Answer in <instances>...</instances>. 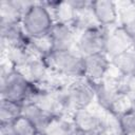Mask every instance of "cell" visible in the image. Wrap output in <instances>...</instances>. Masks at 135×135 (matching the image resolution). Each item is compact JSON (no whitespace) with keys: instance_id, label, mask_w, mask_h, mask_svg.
Wrapping results in <instances>:
<instances>
[{"instance_id":"cell-6","label":"cell","mask_w":135,"mask_h":135,"mask_svg":"<svg viewBox=\"0 0 135 135\" xmlns=\"http://www.w3.org/2000/svg\"><path fill=\"white\" fill-rule=\"evenodd\" d=\"M111 66V60L105 53L84 57V78L92 84L102 81Z\"/></svg>"},{"instance_id":"cell-13","label":"cell","mask_w":135,"mask_h":135,"mask_svg":"<svg viewBox=\"0 0 135 135\" xmlns=\"http://www.w3.org/2000/svg\"><path fill=\"white\" fill-rule=\"evenodd\" d=\"M74 126L70 120L64 118L63 114L53 116L40 135H72Z\"/></svg>"},{"instance_id":"cell-18","label":"cell","mask_w":135,"mask_h":135,"mask_svg":"<svg viewBox=\"0 0 135 135\" xmlns=\"http://www.w3.org/2000/svg\"><path fill=\"white\" fill-rule=\"evenodd\" d=\"M99 135H118V134H117V132H116V131L112 130L110 127H108V126H107V127L101 131V133H100Z\"/></svg>"},{"instance_id":"cell-14","label":"cell","mask_w":135,"mask_h":135,"mask_svg":"<svg viewBox=\"0 0 135 135\" xmlns=\"http://www.w3.org/2000/svg\"><path fill=\"white\" fill-rule=\"evenodd\" d=\"M23 105L9 101L7 99H0V127H6L13 123L22 115Z\"/></svg>"},{"instance_id":"cell-1","label":"cell","mask_w":135,"mask_h":135,"mask_svg":"<svg viewBox=\"0 0 135 135\" xmlns=\"http://www.w3.org/2000/svg\"><path fill=\"white\" fill-rule=\"evenodd\" d=\"M39 85L31 82L21 72L14 69L1 73V98L9 101L24 104L26 103L38 91Z\"/></svg>"},{"instance_id":"cell-9","label":"cell","mask_w":135,"mask_h":135,"mask_svg":"<svg viewBox=\"0 0 135 135\" xmlns=\"http://www.w3.org/2000/svg\"><path fill=\"white\" fill-rule=\"evenodd\" d=\"M90 7L99 25L109 27L114 25L118 19L117 5L112 0H95L91 1Z\"/></svg>"},{"instance_id":"cell-17","label":"cell","mask_w":135,"mask_h":135,"mask_svg":"<svg viewBox=\"0 0 135 135\" xmlns=\"http://www.w3.org/2000/svg\"><path fill=\"white\" fill-rule=\"evenodd\" d=\"M102 130L103 129H101V130H95V131H81V130H78V129H75L74 128L72 135H99Z\"/></svg>"},{"instance_id":"cell-15","label":"cell","mask_w":135,"mask_h":135,"mask_svg":"<svg viewBox=\"0 0 135 135\" xmlns=\"http://www.w3.org/2000/svg\"><path fill=\"white\" fill-rule=\"evenodd\" d=\"M120 135H135V105L121 112L117 117Z\"/></svg>"},{"instance_id":"cell-7","label":"cell","mask_w":135,"mask_h":135,"mask_svg":"<svg viewBox=\"0 0 135 135\" xmlns=\"http://www.w3.org/2000/svg\"><path fill=\"white\" fill-rule=\"evenodd\" d=\"M49 35L53 43V51H69L76 47V30L72 24L55 22Z\"/></svg>"},{"instance_id":"cell-10","label":"cell","mask_w":135,"mask_h":135,"mask_svg":"<svg viewBox=\"0 0 135 135\" xmlns=\"http://www.w3.org/2000/svg\"><path fill=\"white\" fill-rule=\"evenodd\" d=\"M71 121L75 129L81 131H95L104 129L107 126L96 114L89 109L75 110L71 114Z\"/></svg>"},{"instance_id":"cell-4","label":"cell","mask_w":135,"mask_h":135,"mask_svg":"<svg viewBox=\"0 0 135 135\" xmlns=\"http://www.w3.org/2000/svg\"><path fill=\"white\" fill-rule=\"evenodd\" d=\"M95 99V90L85 78L75 79L65 88L63 98V110H70L71 114L75 110L88 109Z\"/></svg>"},{"instance_id":"cell-8","label":"cell","mask_w":135,"mask_h":135,"mask_svg":"<svg viewBox=\"0 0 135 135\" xmlns=\"http://www.w3.org/2000/svg\"><path fill=\"white\" fill-rule=\"evenodd\" d=\"M134 47L135 40L121 25L115 27L111 33H109L105 54L110 58V60L113 57Z\"/></svg>"},{"instance_id":"cell-19","label":"cell","mask_w":135,"mask_h":135,"mask_svg":"<svg viewBox=\"0 0 135 135\" xmlns=\"http://www.w3.org/2000/svg\"><path fill=\"white\" fill-rule=\"evenodd\" d=\"M133 77H134V78H135V73H134V74H133Z\"/></svg>"},{"instance_id":"cell-5","label":"cell","mask_w":135,"mask_h":135,"mask_svg":"<svg viewBox=\"0 0 135 135\" xmlns=\"http://www.w3.org/2000/svg\"><path fill=\"white\" fill-rule=\"evenodd\" d=\"M108 27L97 25L81 31L76 41V51L83 57L105 53L109 37Z\"/></svg>"},{"instance_id":"cell-11","label":"cell","mask_w":135,"mask_h":135,"mask_svg":"<svg viewBox=\"0 0 135 135\" xmlns=\"http://www.w3.org/2000/svg\"><path fill=\"white\" fill-rule=\"evenodd\" d=\"M22 115L25 116L36 127L39 134L44 130V128L47 126V123L53 118V116H55V114H52V113L45 111L38 104L31 102V101L23 104Z\"/></svg>"},{"instance_id":"cell-2","label":"cell","mask_w":135,"mask_h":135,"mask_svg":"<svg viewBox=\"0 0 135 135\" xmlns=\"http://www.w3.org/2000/svg\"><path fill=\"white\" fill-rule=\"evenodd\" d=\"M51 72L73 79L84 78V57L75 49L69 51H53L43 57Z\"/></svg>"},{"instance_id":"cell-3","label":"cell","mask_w":135,"mask_h":135,"mask_svg":"<svg viewBox=\"0 0 135 135\" xmlns=\"http://www.w3.org/2000/svg\"><path fill=\"white\" fill-rule=\"evenodd\" d=\"M55 20L43 4V2H33L23 13L21 25L28 38L43 37L50 34Z\"/></svg>"},{"instance_id":"cell-12","label":"cell","mask_w":135,"mask_h":135,"mask_svg":"<svg viewBox=\"0 0 135 135\" xmlns=\"http://www.w3.org/2000/svg\"><path fill=\"white\" fill-rule=\"evenodd\" d=\"M111 65H114L122 76H133L135 73V47L113 57Z\"/></svg>"},{"instance_id":"cell-16","label":"cell","mask_w":135,"mask_h":135,"mask_svg":"<svg viewBox=\"0 0 135 135\" xmlns=\"http://www.w3.org/2000/svg\"><path fill=\"white\" fill-rule=\"evenodd\" d=\"M120 25L135 40V7L132 5L131 1L128 2L127 8L121 14V23H120Z\"/></svg>"}]
</instances>
